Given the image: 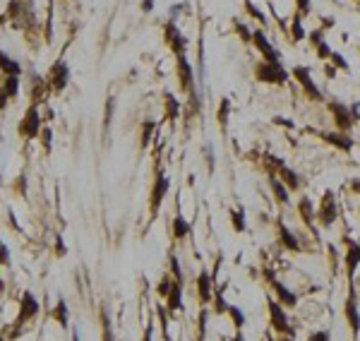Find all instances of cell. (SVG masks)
I'll return each mask as SVG.
<instances>
[{"label": "cell", "instance_id": "cell-5", "mask_svg": "<svg viewBox=\"0 0 360 341\" xmlns=\"http://www.w3.org/2000/svg\"><path fill=\"white\" fill-rule=\"evenodd\" d=\"M329 111H332L334 123H336V127H339L341 132H348V130L353 127V123H356V113H353V109H348L346 104L332 101V104H329Z\"/></svg>", "mask_w": 360, "mask_h": 341}, {"label": "cell", "instance_id": "cell-33", "mask_svg": "<svg viewBox=\"0 0 360 341\" xmlns=\"http://www.w3.org/2000/svg\"><path fill=\"white\" fill-rule=\"evenodd\" d=\"M228 113H231V101L228 99H221V106H219V123L226 125V120H228Z\"/></svg>", "mask_w": 360, "mask_h": 341}, {"label": "cell", "instance_id": "cell-8", "mask_svg": "<svg viewBox=\"0 0 360 341\" xmlns=\"http://www.w3.org/2000/svg\"><path fill=\"white\" fill-rule=\"evenodd\" d=\"M178 77H180V87H182V92L190 94L192 99H197V94H194V75H192V68H190V63H187L185 53L178 55Z\"/></svg>", "mask_w": 360, "mask_h": 341}, {"label": "cell", "instance_id": "cell-23", "mask_svg": "<svg viewBox=\"0 0 360 341\" xmlns=\"http://www.w3.org/2000/svg\"><path fill=\"white\" fill-rule=\"evenodd\" d=\"M307 39V31H305V27H303V17H293V22H291V41L293 43H300V41H305Z\"/></svg>", "mask_w": 360, "mask_h": 341}, {"label": "cell", "instance_id": "cell-45", "mask_svg": "<svg viewBox=\"0 0 360 341\" xmlns=\"http://www.w3.org/2000/svg\"><path fill=\"white\" fill-rule=\"evenodd\" d=\"M43 142H46V147H48V144H51V132H48V130H46V132H43Z\"/></svg>", "mask_w": 360, "mask_h": 341}, {"label": "cell", "instance_id": "cell-36", "mask_svg": "<svg viewBox=\"0 0 360 341\" xmlns=\"http://www.w3.org/2000/svg\"><path fill=\"white\" fill-rule=\"evenodd\" d=\"M178 101H176V99H173V96L168 94L166 96V113H168V118H176V115H178Z\"/></svg>", "mask_w": 360, "mask_h": 341}, {"label": "cell", "instance_id": "cell-13", "mask_svg": "<svg viewBox=\"0 0 360 341\" xmlns=\"http://www.w3.org/2000/svg\"><path fill=\"white\" fill-rule=\"evenodd\" d=\"M322 139L329 142V144H334L336 149H341V151L353 149V139H351L346 132H322Z\"/></svg>", "mask_w": 360, "mask_h": 341}, {"label": "cell", "instance_id": "cell-43", "mask_svg": "<svg viewBox=\"0 0 360 341\" xmlns=\"http://www.w3.org/2000/svg\"><path fill=\"white\" fill-rule=\"evenodd\" d=\"M310 339H315V341H319V339H329V332H317V334H312Z\"/></svg>", "mask_w": 360, "mask_h": 341}, {"label": "cell", "instance_id": "cell-40", "mask_svg": "<svg viewBox=\"0 0 360 341\" xmlns=\"http://www.w3.org/2000/svg\"><path fill=\"white\" fill-rule=\"evenodd\" d=\"M319 22H322V29H324V31H327V29H332V27H334V17H322Z\"/></svg>", "mask_w": 360, "mask_h": 341}, {"label": "cell", "instance_id": "cell-27", "mask_svg": "<svg viewBox=\"0 0 360 341\" xmlns=\"http://www.w3.org/2000/svg\"><path fill=\"white\" fill-rule=\"evenodd\" d=\"M187 233H190V224H187V221H185L182 217H176V219H173V235H176L178 240H182Z\"/></svg>", "mask_w": 360, "mask_h": 341}, {"label": "cell", "instance_id": "cell-37", "mask_svg": "<svg viewBox=\"0 0 360 341\" xmlns=\"http://www.w3.org/2000/svg\"><path fill=\"white\" fill-rule=\"evenodd\" d=\"M154 132V123H144V130H142V144L147 147L149 144V135Z\"/></svg>", "mask_w": 360, "mask_h": 341}, {"label": "cell", "instance_id": "cell-42", "mask_svg": "<svg viewBox=\"0 0 360 341\" xmlns=\"http://www.w3.org/2000/svg\"><path fill=\"white\" fill-rule=\"evenodd\" d=\"M207 156H209V171H214V149L207 147Z\"/></svg>", "mask_w": 360, "mask_h": 341}, {"label": "cell", "instance_id": "cell-17", "mask_svg": "<svg viewBox=\"0 0 360 341\" xmlns=\"http://www.w3.org/2000/svg\"><path fill=\"white\" fill-rule=\"evenodd\" d=\"M269 188H271V192H274V197H276V202H281V205H288V188L283 185V180L276 176H269Z\"/></svg>", "mask_w": 360, "mask_h": 341}, {"label": "cell", "instance_id": "cell-35", "mask_svg": "<svg viewBox=\"0 0 360 341\" xmlns=\"http://www.w3.org/2000/svg\"><path fill=\"white\" fill-rule=\"evenodd\" d=\"M17 89H19V80H17V75H7V82H5V92L10 96L17 94Z\"/></svg>", "mask_w": 360, "mask_h": 341}, {"label": "cell", "instance_id": "cell-30", "mask_svg": "<svg viewBox=\"0 0 360 341\" xmlns=\"http://www.w3.org/2000/svg\"><path fill=\"white\" fill-rule=\"evenodd\" d=\"M231 221H233L236 233H243L245 228H248V224H245V214H243L240 209H233V212H231Z\"/></svg>", "mask_w": 360, "mask_h": 341}, {"label": "cell", "instance_id": "cell-34", "mask_svg": "<svg viewBox=\"0 0 360 341\" xmlns=\"http://www.w3.org/2000/svg\"><path fill=\"white\" fill-rule=\"evenodd\" d=\"M214 305H216V313H221V315L226 313V310H228V303L223 300V288L214 293Z\"/></svg>", "mask_w": 360, "mask_h": 341}, {"label": "cell", "instance_id": "cell-29", "mask_svg": "<svg viewBox=\"0 0 360 341\" xmlns=\"http://www.w3.org/2000/svg\"><path fill=\"white\" fill-rule=\"evenodd\" d=\"M226 313L231 315V320H233V327L236 329H243L245 327V313L238 308V305H228V310Z\"/></svg>", "mask_w": 360, "mask_h": 341}, {"label": "cell", "instance_id": "cell-38", "mask_svg": "<svg viewBox=\"0 0 360 341\" xmlns=\"http://www.w3.org/2000/svg\"><path fill=\"white\" fill-rule=\"evenodd\" d=\"M171 267H173V276H176V281H180L182 284V272H180V264L176 257H171Z\"/></svg>", "mask_w": 360, "mask_h": 341}, {"label": "cell", "instance_id": "cell-41", "mask_svg": "<svg viewBox=\"0 0 360 341\" xmlns=\"http://www.w3.org/2000/svg\"><path fill=\"white\" fill-rule=\"evenodd\" d=\"M7 99H10V94H7L5 89H0V109H5V106H7Z\"/></svg>", "mask_w": 360, "mask_h": 341}, {"label": "cell", "instance_id": "cell-22", "mask_svg": "<svg viewBox=\"0 0 360 341\" xmlns=\"http://www.w3.org/2000/svg\"><path fill=\"white\" fill-rule=\"evenodd\" d=\"M180 286H182V284H180V281H173V284H171V288H168V310H180V308H182V303H180V293H182V291H180Z\"/></svg>", "mask_w": 360, "mask_h": 341}, {"label": "cell", "instance_id": "cell-24", "mask_svg": "<svg viewBox=\"0 0 360 341\" xmlns=\"http://www.w3.org/2000/svg\"><path fill=\"white\" fill-rule=\"evenodd\" d=\"M36 310H39V305H36V300H34V296H31V293H27V296H24V303H22V313H19V322H24V320H29L31 315H36Z\"/></svg>", "mask_w": 360, "mask_h": 341}, {"label": "cell", "instance_id": "cell-16", "mask_svg": "<svg viewBox=\"0 0 360 341\" xmlns=\"http://www.w3.org/2000/svg\"><path fill=\"white\" fill-rule=\"evenodd\" d=\"M197 293H199V300L202 303H211L214 298V291H211V276L207 272H202L197 276Z\"/></svg>", "mask_w": 360, "mask_h": 341}, {"label": "cell", "instance_id": "cell-1", "mask_svg": "<svg viewBox=\"0 0 360 341\" xmlns=\"http://www.w3.org/2000/svg\"><path fill=\"white\" fill-rule=\"evenodd\" d=\"M291 77V72L283 68V63H269V60H260L255 65V80L262 84H286Z\"/></svg>", "mask_w": 360, "mask_h": 341}, {"label": "cell", "instance_id": "cell-15", "mask_svg": "<svg viewBox=\"0 0 360 341\" xmlns=\"http://www.w3.org/2000/svg\"><path fill=\"white\" fill-rule=\"evenodd\" d=\"M68 75H70V72H68V65H65V63H58V65H53V68H51V75H48V77H51V87L60 92V89L68 84Z\"/></svg>", "mask_w": 360, "mask_h": 341}, {"label": "cell", "instance_id": "cell-6", "mask_svg": "<svg viewBox=\"0 0 360 341\" xmlns=\"http://www.w3.org/2000/svg\"><path fill=\"white\" fill-rule=\"evenodd\" d=\"M339 217V207H336V197H334V192H324V197H322V202H319V209H317V219L322 221V226H332L334 221Z\"/></svg>", "mask_w": 360, "mask_h": 341}, {"label": "cell", "instance_id": "cell-20", "mask_svg": "<svg viewBox=\"0 0 360 341\" xmlns=\"http://www.w3.org/2000/svg\"><path fill=\"white\" fill-rule=\"evenodd\" d=\"M278 238H281V245L286 247V250H291V252H298V250H300V243H298V238H295V235H293V233L288 231L283 224L278 226Z\"/></svg>", "mask_w": 360, "mask_h": 341}, {"label": "cell", "instance_id": "cell-44", "mask_svg": "<svg viewBox=\"0 0 360 341\" xmlns=\"http://www.w3.org/2000/svg\"><path fill=\"white\" fill-rule=\"evenodd\" d=\"M152 7H154V0H142V10H144V12H149Z\"/></svg>", "mask_w": 360, "mask_h": 341}, {"label": "cell", "instance_id": "cell-14", "mask_svg": "<svg viewBox=\"0 0 360 341\" xmlns=\"http://www.w3.org/2000/svg\"><path fill=\"white\" fill-rule=\"evenodd\" d=\"M271 288L276 291V298H278V303H281L283 308H295V305H298V296H295V293H291V291L283 286L281 281L271 279Z\"/></svg>", "mask_w": 360, "mask_h": 341}, {"label": "cell", "instance_id": "cell-12", "mask_svg": "<svg viewBox=\"0 0 360 341\" xmlns=\"http://www.w3.org/2000/svg\"><path fill=\"white\" fill-rule=\"evenodd\" d=\"M168 188H171V180H168L164 173H159V176H156V180H154V188H152V209H154V212L159 209V205H161L164 195L168 192Z\"/></svg>", "mask_w": 360, "mask_h": 341}, {"label": "cell", "instance_id": "cell-19", "mask_svg": "<svg viewBox=\"0 0 360 341\" xmlns=\"http://www.w3.org/2000/svg\"><path fill=\"white\" fill-rule=\"evenodd\" d=\"M278 176H281V180L286 183V188H288V190H298V188L303 185V180H300V176H298L295 171H291V168H288L286 164H283L281 168H278Z\"/></svg>", "mask_w": 360, "mask_h": 341}, {"label": "cell", "instance_id": "cell-47", "mask_svg": "<svg viewBox=\"0 0 360 341\" xmlns=\"http://www.w3.org/2000/svg\"><path fill=\"white\" fill-rule=\"evenodd\" d=\"M358 212H360V209H358Z\"/></svg>", "mask_w": 360, "mask_h": 341}, {"label": "cell", "instance_id": "cell-28", "mask_svg": "<svg viewBox=\"0 0 360 341\" xmlns=\"http://www.w3.org/2000/svg\"><path fill=\"white\" fill-rule=\"evenodd\" d=\"M0 70H5L7 75H19V65L7 53H2V51H0Z\"/></svg>", "mask_w": 360, "mask_h": 341}, {"label": "cell", "instance_id": "cell-7", "mask_svg": "<svg viewBox=\"0 0 360 341\" xmlns=\"http://www.w3.org/2000/svg\"><path fill=\"white\" fill-rule=\"evenodd\" d=\"M166 43L176 55H182L185 51H187V39L182 36V31L178 29V24H176L173 19L166 24Z\"/></svg>", "mask_w": 360, "mask_h": 341}, {"label": "cell", "instance_id": "cell-4", "mask_svg": "<svg viewBox=\"0 0 360 341\" xmlns=\"http://www.w3.org/2000/svg\"><path fill=\"white\" fill-rule=\"evenodd\" d=\"M267 303H269V317H271V327L276 329L278 334H286V337L295 339V334H293L291 325H288V320H286V313H283V305H281V303H276L274 298H269Z\"/></svg>", "mask_w": 360, "mask_h": 341}, {"label": "cell", "instance_id": "cell-21", "mask_svg": "<svg viewBox=\"0 0 360 341\" xmlns=\"http://www.w3.org/2000/svg\"><path fill=\"white\" fill-rule=\"evenodd\" d=\"M298 212H300V219H303L307 226H312V221H315V209H312V200L310 197H300V202H298Z\"/></svg>", "mask_w": 360, "mask_h": 341}, {"label": "cell", "instance_id": "cell-46", "mask_svg": "<svg viewBox=\"0 0 360 341\" xmlns=\"http://www.w3.org/2000/svg\"><path fill=\"white\" fill-rule=\"evenodd\" d=\"M351 188H353L356 192H360V180H353V183H351Z\"/></svg>", "mask_w": 360, "mask_h": 341}, {"label": "cell", "instance_id": "cell-10", "mask_svg": "<svg viewBox=\"0 0 360 341\" xmlns=\"http://www.w3.org/2000/svg\"><path fill=\"white\" fill-rule=\"evenodd\" d=\"M307 39H310V43H312V48H315V53H317L319 60H329L332 58V46L327 43V39H324V29L319 27L315 29L312 34H307Z\"/></svg>", "mask_w": 360, "mask_h": 341}, {"label": "cell", "instance_id": "cell-18", "mask_svg": "<svg viewBox=\"0 0 360 341\" xmlns=\"http://www.w3.org/2000/svg\"><path fill=\"white\" fill-rule=\"evenodd\" d=\"M36 132H39V113H36V109H29L27 118H24V123H22V135L36 137Z\"/></svg>", "mask_w": 360, "mask_h": 341}, {"label": "cell", "instance_id": "cell-26", "mask_svg": "<svg viewBox=\"0 0 360 341\" xmlns=\"http://www.w3.org/2000/svg\"><path fill=\"white\" fill-rule=\"evenodd\" d=\"M245 12H248L252 19H257L260 24H264V27H267V14H264V10H260L252 0H245Z\"/></svg>", "mask_w": 360, "mask_h": 341}, {"label": "cell", "instance_id": "cell-11", "mask_svg": "<svg viewBox=\"0 0 360 341\" xmlns=\"http://www.w3.org/2000/svg\"><path fill=\"white\" fill-rule=\"evenodd\" d=\"M348 250H346V274L348 279H353V274H356V267L360 264V240H348Z\"/></svg>", "mask_w": 360, "mask_h": 341}, {"label": "cell", "instance_id": "cell-32", "mask_svg": "<svg viewBox=\"0 0 360 341\" xmlns=\"http://www.w3.org/2000/svg\"><path fill=\"white\" fill-rule=\"evenodd\" d=\"M329 60H332V65H334L336 70H344V72H348V70H351L348 60H346V58H344L341 53H336V51L332 53V58H329Z\"/></svg>", "mask_w": 360, "mask_h": 341}, {"label": "cell", "instance_id": "cell-48", "mask_svg": "<svg viewBox=\"0 0 360 341\" xmlns=\"http://www.w3.org/2000/svg\"><path fill=\"white\" fill-rule=\"evenodd\" d=\"M358 51H360V48H358Z\"/></svg>", "mask_w": 360, "mask_h": 341}, {"label": "cell", "instance_id": "cell-2", "mask_svg": "<svg viewBox=\"0 0 360 341\" xmlns=\"http://www.w3.org/2000/svg\"><path fill=\"white\" fill-rule=\"evenodd\" d=\"M293 80L303 87V94L310 99V101H315V104H319L324 96H322V92H319V87L315 84V80H312V72H310V68L307 65H295V68L291 70Z\"/></svg>", "mask_w": 360, "mask_h": 341}, {"label": "cell", "instance_id": "cell-31", "mask_svg": "<svg viewBox=\"0 0 360 341\" xmlns=\"http://www.w3.org/2000/svg\"><path fill=\"white\" fill-rule=\"evenodd\" d=\"M312 12V0H295V14L298 17H307V14Z\"/></svg>", "mask_w": 360, "mask_h": 341}, {"label": "cell", "instance_id": "cell-25", "mask_svg": "<svg viewBox=\"0 0 360 341\" xmlns=\"http://www.w3.org/2000/svg\"><path fill=\"white\" fill-rule=\"evenodd\" d=\"M233 29H236V34L240 36L243 43H252V34H255V31H250V27L243 19H233Z\"/></svg>", "mask_w": 360, "mask_h": 341}, {"label": "cell", "instance_id": "cell-39", "mask_svg": "<svg viewBox=\"0 0 360 341\" xmlns=\"http://www.w3.org/2000/svg\"><path fill=\"white\" fill-rule=\"evenodd\" d=\"M58 320L63 325H68V315H65V303H58Z\"/></svg>", "mask_w": 360, "mask_h": 341}, {"label": "cell", "instance_id": "cell-3", "mask_svg": "<svg viewBox=\"0 0 360 341\" xmlns=\"http://www.w3.org/2000/svg\"><path fill=\"white\" fill-rule=\"evenodd\" d=\"M252 46L260 51L264 60H269V63H281V55H278L276 46L269 41V36L264 34L262 29H255V34H252Z\"/></svg>", "mask_w": 360, "mask_h": 341}, {"label": "cell", "instance_id": "cell-9", "mask_svg": "<svg viewBox=\"0 0 360 341\" xmlns=\"http://www.w3.org/2000/svg\"><path fill=\"white\" fill-rule=\"evenodd\" d=\"M346 320L351 325V332L358 337L360 334V310H358V296H356V288L351 286V293H348L346 300Z\"/></svg>", "mask_w": 360, "mask_h": 341}]
</instances>
